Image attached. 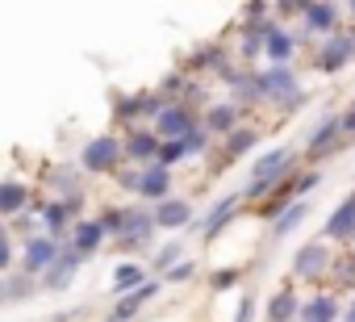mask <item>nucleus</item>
<instances>
[{
    "label": "nucleus",
    "instance_id": "1",
    "mask_svg": "<svg viewBox=\"0 0 355 322\" xmlns=\"http://www.w3.org/2000/svg\"><path fill=\"white\" fill-rule=\"evenodd\" d=\"M255 80H259L263 101L284 105V109H301L305 92H301V80H297V71H293L288 63H272L268 71H255Z\"/></svg>",
    "mask_w": 355,
    "mask_h": 322
},
{
    "label": "nucleus",
    "instance_id": "2",
    "mask_svg": "<svg viewBox=\"0 0 355 322\" xmlns=\"http://www.w3.org/2000/svg\"><path fill=\"white\" fill-rule=\"evenodd\" d=\"M351 59H355V30H334V34L322 38V51H318L313 67H318L322 76H334V71H343Z\"/></svg>",
    "mask_w": 355,
    "mask_h": 322
},
{
    "label": "nucleus",
    "instance_id": "3",
    "mask_svg": "<svg viewBox=\"0 0 355 322\" xmlns=\"http://www.w3.org/2000/svg\"><path fill=\"white\" fill-rule=\"evenodd\" d=\"M301 30L309 38H326V34L343 30L338 26V0H309V9L301 13Z\"/></svg>",
    "mask_w": 355,
    "mask_h": 322
},
{
    "label": "nucleus",
    "instance_id": "4",
    "mask_svg": "<svg viewBox=\"0 0 355 322\" xmlns=\"http://www.w3.org/2000/svg\"><path fill=\"white\" fill-rule=\"evenodd\" d=\"M330 272V247L326 243H305V247H297V255H293V276L297 280H318V276H326Z\"/></svg>",
    "mask_w": 355,
    "mask_h": 322
},
{
    "label": "nucleus",
    "instance_id": "5",
    "mask_svg": "<svg viewBox=\"0 0 355 322\" xmlns=\"http://www.w3.org/2000/svg\"><path fill=\"white\" fill-rule=\"evenodd\" d=\"M326 239H334V243H355V193H351L343 205H334V214L326 218Z\"/></svg>",
    "mask_w": 355,
    "mask_h": 322
},
{
    "label": "nucleus",
    "instance_id": "6",
    "mask_svg": "<svg viewBox=\"0 0 355 322\" xmlns=\"http://www.w3.org/2000/svg\"><path fill=\"white\" fill-rule=\"evenodd\" d=\"M297 46H301V38H293V34H288V30H280L276 22L268 26V34H263V55H268L272 63H288Z\"/></svg>",
    "mask_w": 355,
    "mask_h": 322
},
{
    "label": "nucleus",
    "instance_id": "7",
    "mask_svg": "<svg viewBox=\"0 0 355 322\" xmlns=\"http://www.w3.org/2000/svg\"><path fill=\"white\" fill-rule=\"evenodd\" d=\"M338 146H347V138H343L338 113H334V117H326V121L313 130V138L305 142V151H309V155H330V151H338Z\"/></svg>",
    "mask_w": 355,
    "mask_h": 322
},
{
    "label": "nucleus",
    "instance_id": "8",
    "mask_svg": "<svg viewBox=\"0 0 355 322\" xmlns=\"http://www.w3.org/2000/svg\"><path fill=\"white\" fill-rule=\"evenodd\" d=\"M117 155H121L117 138H96V142L84 151V168H88V172H105V168L117 164Z\"/></svg>",
    "mask_w": 355,
    "mask_h": 322
},
{
    "label": "nucleus",
    "instance_id": "9",
    "mask_svg": "<svg viewBox=\"0 0 355 322\" xmlns=\"http://www.w3.org/2000/svg\"><path fill=\"white\" fill-rule=\"evenodd\" d=\"M159 134L163 138H184L189 130H193V117H189V109L184 105H171V109H159Z\"/></svg>",
    "mask_w": 355,
    "mask_h": 322
},
{
    "label": "nucleus",
    "instance_id": "10",
    "mask_svg": "<svg viewBox=\"0 0 355 322\" xmlns=\"http://www.w3.org/2000/svg\"><path fill=\"white\" fill-rule=\"evenodd\" d=\"M189 222H193V205H189V201H163V205L155 210V226L175 230V226H189Z\"/></svg>",
    "mask_w": 355,
    "mask_h": 322
},
{
    "label": "nucleus",
    "instance_id": "11",
    "mask_svg": "<svg viewBox=\"0 0 355 322\" xmlns=\"http://www.w3.org/2000/svg\"><path fill=\"white\" fill-rule=\"evenodd\" d=\"M338 318V301L334 297H309L301 305V322H334Z\"/></svg>",
    "mask_w": 355,
    "mask_h": 322
},
{
    "label": "nucleus",
    "instance_id": "12",
    "mask_svg": "<svg viewBox=\"0 0 355 322\" xmlns=\"http://www.w3.org/2000/svg\"><path fill=\"white\" fill-rule=\"evenodd\" d=\"M305 214H309V205H305V201H293L288 210H280V214H276V222H272V239H284L288 230H297Z\"/></svg>",
    "mask_w": 355,
    "mask_h": 322
},
{
    "label": "nucleus",
    "instance_id": "13",
    "mask_svg": "<svg viewBox=\"0 0 355 322\" xmlns=\"http://www.w3.org/2000/svg\"><path fill=\"white\" fill-rule=\"evenodd\" d=\"M205 126H209L214 134H234V130H239V105H218V109H209Z\"/></svg>",
    "mask_w": 355,
    "mask_h": 322
},
{
    "label": "nucleus",
    "instance_id": "14",
    "mask_svg": "<svg viewBox=\"0 0 355 322\" xmlns=\"http://www.w3.org/2000/svg\"><path fill=\"white\" fill-rule=\"evenodd\" d=\"M167 185H171V176H167L163 164H159V168H146V172L138 176V193H142V197H163Z\"/></svg>",
    "mask_w": 355,
    "mask_h": 322
},
{
    "label": "nucleus",
    "instance_id": "15",
    "mask_svg": "<svg viewBox=\"0 0 355 322\" xmlns=\"http://www.w3.org/2000/svg\"><path fill=\"white\" fill-rule=\"evenodd\" d=\"M293 314H301V301L284 289V293H276L272 297V305H268V322H288Z\"/></svg>",
    "mask_w": 355,
    "mask_h": 322
},
{
    "label": "nucleus",
    "instance_id": "16",
    "mask_svg": "<svg viewBox=\"0 0 355 322\" xmlns=\"http://www.w3.org/2000/svg\"><path fill=\"white\" fill-rule=\"evenodd\" d=\"M234 210H239V197H226V201H218V205H214V214L201 222V230H205V235H218V226H222V222H226Z\"/></svg>",
    "mask_w": 355,
    "mask_h": 322
},
{
    "label": "nucleus",
    "instance_id": "17",
    "mask_svg": "<svg viewBox=\"0 0 355 322\" xmlns=\"http://www.w3.org/2000/svg\"><path fill=\"white\" fill-rule=\"evenodd\" d=\"M26 205V189L21 185H0V214H13Z\"/></svg>",
    "mask_w": 355,
    "mask_h": 322
},
{
    "label": "nucleus",
    "instance_id": "18",
    "mask_svg": "<svg viewBox=\"0 0 355 322\" xmlns=\"http://www.w3.org/2000/svg\"><path fill=\"white\" fill-rule=\"evenodd\" d=\"M101 230H105L101 222H84V226L76 230V247H80V251H92V247L101 243Z\"/></svg>",
    "mask_w": 355,
    "mask_h": 322
},
{
    "label": "nucleus",
    "instance_id": "19",
    "mask_svg": "<svg viewBox=\"0 0 355 322\" xmlns=\"http://www.w3.org/2000/svg\"><path fill=\"white\" fill-rule=\"evenodd\" d=\"M46 260H55V239H38V243L30 247V255H26L30 268H42Z\"/></svg>",
    "mask_w": 355,
    "mask_h": 322
},
{
    "label": "nucleus",
    "instance_id": "20",
    "mask_svg": "<svg viewBox=\"0 0 355 322\" xmlns=\"http://www.w3.org/2000/svg\"><path fill=\"white\" fill-rule=\"evenodd\" d=\"M159 146H163V142H159L155 134H134V142H130V155H138V159H150Z\"/></svg>",
    "mask_w": 355,
    "mask_h": 322
},
{
    "label": "nucleus",
    "instance_id": "21",
    "mask_svg": "<svg viewBox=\"0 0 355 322\" xmlns=\"http://www.w3.org/2000/svg\"><path fill=\"white\" fill-rule=\"evenodd\" d=\"M134 285H142V268L138 264H121L117 276H113V289H134Z\"/></svg>",
    "mask_w": 355,
    "mask_h": 322
},
{
    "label": "nucleus",
    "instance_id": "22",
    "mask_svg": "<svg viewBox=\"0 0 355 322\" xmlns=\"http://www.w3.org/2000/svg\"><path fill=\"white\" fill-rule=\"evenodd\" d=\"M150 293H155V285H142V289H138L134 297H125V301L117 305V314H121V318H130V314H134V310H138V305H142V301L150 297Z\"/></svg>",
    "mask_w": 355,
    "mask_h": 322
},
{
    "label": "nucleus",
    "instance_id": "23",
    "mask_svg": "<svg viewBox=\"0 0 355 322\" xmlns=\"http://www.w3.org/2000/svg\"><path fill=\"white\" fill-rule=\"evenodd\" d=\"M251 146H255V130H234L230 134V155H243Z\"/></svg>",
    "mask_w": 355,
    "mask_h": 322
},
{
    "label": "nucleus",
    "instance_id": "24",
    "mask_svg": "<svg viewBox=\"0 0 355 322\" xmlns=\"http://www.w3.org/2000/svg\"><path fill=\"white\" fill-rule=\"evenodd\" d=\"M159 155H163V164H175L180 155H189V146H184V138H171V142L159 146Z\"/></svg>",
    "mask_w": 355,
    "mask_h": 322
},
{
    "label": "nucleus",
    "instance_id": "25",
    "mask_svg": "<svg viewBox=\"0 0 355 322\" xmlns=\"http://www.w3.org/2000/svg\"><path fill=\"white\" fill-rule=\"evenodd\" d=\"M338 130H343L347 142H355V105H351L347 113H338Z\"/></svg>",
    "mask_w": 355,
    "mask_h": 322
},
{
    "label": "nucleus",
    "instance_id": "26",
    "mask_svg": "<svg viewBox=\"0 0 355 322\" xmlns=\"http://www.w3.org/2000/svg\"><path fill=\"white\" fill-rule=\"evenodd\" d=\"M193 272H197V268H193V264H175V268H171V272H167V276H171V280H189V276H193Z\"/></svg>",
    "mask_w": 355,
    "mask_h": 322
},
{
    "label": "nucleus",
    "instance_id": "27",
    "mask_svg": "<svg viewBox=\"0 0 355 322\" xmlns=\"http://www.w3.org/2000/svg\"><path fill=\"white\" fill-rule=\"evenodd\" d=\"M175 255H180V243H171V247H167V251H163V255H159V268H163V264H171V260H175Z\"/></svg>",
    "mask_w": 355,
    "mask_h": 322
},
{
    "label": "nucleus",
    "instance_id": "28",
    "mask_svg": "<svg viewBox=\"0 0 355 322\" xmlns=\"http://www.w3.org/2000/svg\"><path fill=\"white\" fill-rule=\"evenodd\" d=\"M343 322H355V301H347V310H343Z\"/></svg>",
    "mask_w": 355,
    "mask_h": 322
},
{
    "label": "nucleus",
    "instance_id": "29",
    "mask_svg": "<svg viewBox=\"0 0 355 322\" xmlns=\"http://www.w3.org/2000/svg\"><path fill=\"white\" fill-rule=\"evenodd\" d=\"M9 264V247H5V239H0V268Z\"/></svg>",
    "mask_w": 355,
    "mask_h": 322
},
{
    "label": "nucleus",
    "instance_id": "30",
    "mask_svg": "<svg viewBox=\"0 0 355 322\" xmlns=\"http://www.w3.org/2000/svg\"><path fill=\"white\" fill-rule=\"evenodd\" d=\"M347 5H351V13H355V0H347Z\"/></svg>",
    "mask_w": 355,
    "mask_h": 322
},
{
    "label": "nucleus",
    "instance_id": "31",
    "mask_svg": "<svg viewBox=\"0 0 355 322\" xmlns=\"http://www.w3.org/2000/svg\"><path fill=\"white\" fill-rule=\"evenodd\" d=\"M338 5H347V0H338Z\"/></svg>",
    "mask_w": 355,
    "mask_h": 322
},
{
    "label": "nucleus",
    "instance_id": "32",
    "mask_svg": "<svg viewBox=\"0 0 355 322\" xmlns=\"http://www.w3.org/2000/svg\"><path fill=\"white\" fill-rule=\"evenodd\" d=\"M0 239H5V235H0Z\"/></svg>",
    "mask_w": 355,
    "mask_h": 322
}]
</instances>
